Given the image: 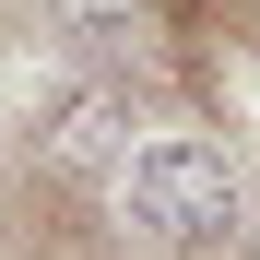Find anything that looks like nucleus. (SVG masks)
I'll return each instance as SVG.
<instances>
[{
  "mask_svg": "<svg viewBox=\"0 0 260 260\" xmlns=\"http://www.w3.org/2000/svg\"><path fill=\"white\" fill-rule=\"evenodd\" d=\"M118 189H130V225L166 237V248H225L237 237V178H225L213 142H189V130L142 142V154L118 166Z\"/></svg>",
  "mask_w": 260,
  "mask_h": 260,
  "instance_id": "nucleus-1",
  "label": "nucleus"
},
{
  "mask_svg": "<svg viewBox=\"0 0 260 260\" xmlns=\"http://www.w3.org/2000/svg\"><path fill=\"white\" fill-rule=\"evenodd\" d=\"M48 166H71V178L130 166V107H118V95H71V107H59V130H48Z\"/></svg>",
  "mask_w": 260,
  "mask_h": 260,
  "instance_id": "nucleus-2",
  "label": "nucleus"
}]
</instances>
